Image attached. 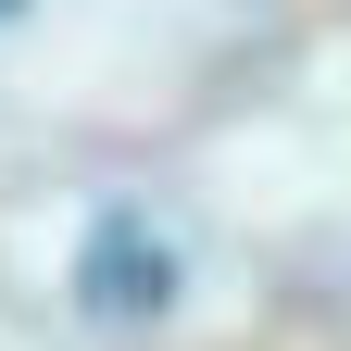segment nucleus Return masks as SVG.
Returning a JSON list of instances; mask_svg holds the SVG:
<instances>
[{
    "instance_id": "nucleus-1",
    "label": "nucleus",
    "mask_w": 351,
    "mask_h": 351,
    "mask_svg": "<svg viewBox=\"0 0 351 351\" xmlns=\"http://www.w3.org/2000/svg\"><path fill=\"white\" fill-rule=\"evenodd\" d=\"M163 289H176V263L125 226V213H101V239H88V301H101V314H163Z\"/></svg>"
},
{
    "instance_id": "nucleus-2",
    "label": "nucleus",
    "mask_w": 351,
    "mask_h": 351,
    "mask_svg": "<svg viewBox=\"0 0 351 351\" xmlns=\"http://www.w3.org/2000/svg\"><path fill=\"white\" fill-rule=\"evenodd\" d=\"M0 13H25V0H0Z\"/></svg>"
}]
</instances>
